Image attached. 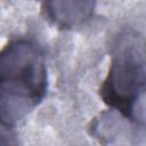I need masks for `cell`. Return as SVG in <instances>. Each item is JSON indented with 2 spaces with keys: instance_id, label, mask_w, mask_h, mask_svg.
<instances>
[{
  "instance_id": "cell-1",
  "label": "cell",
  "mask_w": 146,
  "mask_h": 146,
  "mask_svg": "<svg viewBox=\"0 0 146 146\" xmlns=\"http://www.w3.org/2000/svg\"><path fill=\"white\" fill-rule=\"evenodd\" d=\"M48 79L42 48L19 38L0 49V116L15 124L44 98Z\"/></svg>"
},
{
  "instance_id": "cell-2",
  "label": "cell",
  "mask_w": 146,
  "mask_h": 146,
  "mask_svg": "<svg viewBox=\"0 0 146 146\" xmlns=\"http://www.w3.org/2000/svg\"><path fill=\"white\" fill-rule=\"evenodd\" d=\"M145 41L133 30L115 38L107 76L99 94L103 102L130 120H140L137 111L145 91Z\"/></svg>"
},
{
  "instance_id": "cell-3",
  "label": "cell",
  "mask_w": 146,
  "mask_h": 146,
  "mask_svg": "<svg viewBox=\"0 0 146 146\" xmlns=\"http://www.w3.org/2000/svg\"><path fill=\"white\" fill-rule=\"evenodd\" d=\"M94 1H47L42 3L44 17L60 29H72L87 22L94 13Z\"/></svg>"
},
{
  "instance_id": "cell-4",
  "label": "cell",
  "mask_w": 146,
  "mask_h": 146,
  "mask_svg": "<svg viewBox=\"0 0 146 146\" xmlns=\"http://www.w3.org/2000/svg\"><path fill=\"white\" fill-rule=\"evenodd\" d=\"M0 146H19L14 124L0 116Z\"/></svg>"
}]
</instances>
